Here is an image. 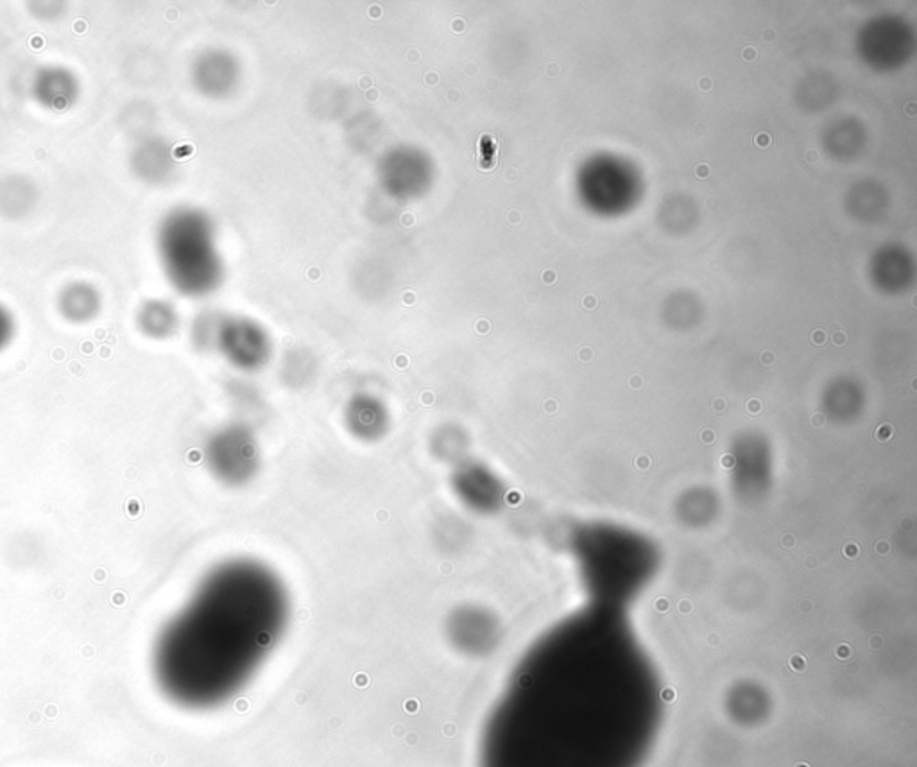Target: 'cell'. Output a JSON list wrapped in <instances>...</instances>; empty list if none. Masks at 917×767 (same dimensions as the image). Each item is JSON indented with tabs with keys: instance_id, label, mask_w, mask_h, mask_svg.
<instances>
[{
	"instance_id": "277c9868",
	"label": "cell",
	"mask_w": 917,
	"mask_h": 767,
	"mask_svg": "<svg viewBox=\"0 0 917 767\" xmlns=\"http://www.w3.org/2000/svg\"><path fill=\"white\" fill-rule=\"evenodd\" d=\"M40 203V189L26 174L11 173L0 178V217L9 223L26 221Z\"/></svg>"
},
{
	"instance_id": "3957f363",
	"label": "cell",
	"mask_w": 917,
	"mask_h": 767,
	"mask_svg": "<svg viewBox=\"0 0 917 767\" xmlns=\"http://www.w3.org/2000/svg\"><path fill=\"white\" fill-rule=\"evenodd\" d=\"M56 311L70 325H88L103 312V293L88 280H70L56 294Z\"/></svg>"
},
{
	"instance_id": "7a4b0ae2",
	"label": "cell",
	"mask_w": 917,
	"mask_h": 767,
	"mask_svg": "<svg viewBox=\"0 0 917 767\" xmlns=\"http://www.w3.org/2000/svg\"><path fill=\"white\" fill-rule=\"evenodd\" d=\"M31 97L40 108L52 113L72 110L81 99V79L74 70L60 63H47L31 79Z\"/></svg>"
},
{
	"instance_id": "4fadbf2b",
	"label": "cell",
	"mask_w": 917,
	"mask_h": 767,
	"mask_svg": "<svg viewBox=\"0 0 917 767\" xmlns=\"http://www.w3.org/2000/svg\"><path fill=\"white\" fill-rule=\"evenodd\" d=\"M584 305H586V307H593V305H595V300H593V298H590V300L586 298V300H584Z\"/></svg>"
},
{
	"instance_id": "30bf717a",
	"label": "cell",
	"mask_w": 917,
	"mask_h": 767,
	"mask_svg": "<svg viewBox=\"0 0 917 767\" xmlns=\"http://www.w3.org/2000/svg\"><path fill=\"white\" fill-rule=\"evenodd\" d=\"M753 58H755V49L749 47V49L744 51V60H753Z\"/></svg>"
},
{
	"instance_id": "5b68a950",
	"label": "cell",
	"mask_w": 917,
	"mask_h": 767,
	"mask_svg": "<svg viewBox=\"0 0 917 767\" xmlns=\"http://www.w3.org/2000/svg\"><path fill=\"white\" fill-rule=\"evenodd\" d=\"M171 167V151L160 138L142 137L129 153V169L142 183H162Z\"/></svg>"
},
{
	"instance_id": "9c48e42d",
	"label": "cell",
	"mask_w": 917,
	"mask_h": 767,
	"mask_svg": "<svg viewBox=\"0 0 917 767\" xmlns=\"http://www.w3.org/2000/svg\"><path fill=\"white\" fill-rule=\"evenodd\" d=\"M708 174H710V169H708L706 165H699V169H697V176H701V178H703V176H708Z\"/></svg>"
},
{
	"instance_id": "7c38bea8",
	"label": "cell",
	"mask_w": 917,
	"mask_h": 767,
	"mask_svg": "<svg viewBox=\"0 0 917 767\" xmlns=\"http://www.w3.org/2000/svg\"><path fill=\"white\" fill-rule=\"evenodd\" d=\"M699 87L710 88V79H701V83H699Z\"/></svg>"
},
{
	"instance_id": "8992f818",
	"label": "cell",
	"mask_w": 917,
	"mask_h": 767,
	"mask_svg": "<svg viewBox=\"0 0 917 767\" xmlns=\"http://www.w3.org/2000/svg\"><path fill=\"white\" fill-rule=\"evenodd\" d=\"M137 328L151 339H165L171 336L178 325L174 307L162 300H147L138 307Z\"/></svg>"
},
{
	"instance_id": "ba28073f",
	"label": "cell",
	"mask_w": 917,
	"mask_h": 767,
	"mask_svg": "<svg viewBox=\"0 0 917 767\" xmlns=\"http://www.w3.org/2000/svg\"><path fill=\"white\" fill-rule=\"evenodd\" d=\"M769 144H771V138L767 133H762V135L756 137V146H769Z\"/></svg>"
},
{
	"instance_id": "8fae6325",
	"label": "cell",
	"mask_w": 917,
	"mask_h": 767,
	"mask_svg": "<svg viewBox=\"0 0 917 767\" xmlns=\"http://www.w3.org/2000/svg\"><path fill=\"white\" fill-rule=\"evenodd\" d=\"M814 341H815V343H819V345H821V343H824V334H823V332H815V334H814Z\"/></svg>"
},
{
	"instance_id": "5bb4252c",
	"label": "cell",
	"mask_w": 917,
	"mask_h": 767,
	"mask_svg": "<svg viewBox=\"0 0 917 767\" xmlns=\"http://www.w3.org/2000/svg\"><path fill=\"white\" fill-rule=\"evenodd\" d=\"M837 343H839V345H842V343H844V339H842V334H837Z\"/></svg>"
},
{
	"instance_id": "6da1fadb",
	"label": "cell",
	"mask_w": 917,
	"mask_h": 767,
	"mask_svg": "<svg viewBox=\"0 0 917 767\" xmlns=\"http://www.w3.org/2000/svg\"><path fill=\"white\" fill-rule=\"evenodd\" d=\"M287 619L289 597L276 574L255 561L221 565L158 633V689L187 710L221 707L266 662Z\"/></svg>"
},
{
	"instance_id": "52a82bcc",
	"label": "cell",
	"mask_w": 917,
	"mask_h": 767,
	"mask_svg": "<svg viewBox=\"0 0 917 767\" xmlns=\"http://www.w3.org/2000/svg\"><path fill=\"white\" fill-rule=\"evenodd\" d=\"M17 337V318L9 307L0 303V354L6 352Z\"/></svg>"
}]
</instances>
